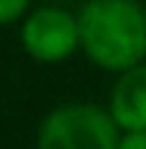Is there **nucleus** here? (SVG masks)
<instances>
[{"instance_id": "nucleus-3", "label": "nucleus", "mask_w": 146, "mask_h": 149, "mask_svg": "<svg viewBox=\"0 0 146 149\" xmlns=\"http://www.w3.org/2000/svg\"><path fill=\"white\" fill-rule=\"evenodd\" d=\"M22 46L34 61L40 64H58L70 58L79 43V18L70 15L61 6H43L31 12L22 24Z\"/></svg>"}, {"instance_id": "nucleus-5", "label": "nucleus", "mask_w": 146, "mask_h": 149, "mask_svg": "<svg viewBox=\"0 0 146 149\" xmlns=\"http://www.w3.org/2000/svg\"><path fill=\"white\" fill-rule=\"evenodd\" d=\"M31 0H0V24H12L24 15Z\"/></svg>"}, {"instance_id": "nucleus-6", "label": "nucleus", "mask_w": 146, "mask_h": 149, "mask_svg": "<svg viewBox=\"0 0 146 149\" xmlns=\"http://www.w3.org/2000/svg\"><path fill=\"white\" fill-rule=\"evenodd\" d=\"M119 149H146V131H125Z\"/></svg>"}, {"instance_id": "nucleus-1", "label": "nucleus", "mask_w": 146, "mask_h": 149, "mask_svg": "<svg viewBox=\"0 0 146 149\" xmlns=\"http://www.w3.org/2000/svg\"><path fill=\"white\" fill-rule=\"evenodd\" d=\"M82 52L104 70H131L146 58V9L137 0H88L79 9Z\"/></svg>"}, {"instance_id": "nucleus-4", "label": "nucleus", "mask_w": 146, "mask_h": 149, "mask_svg": "<svg viewBox=\"0 0 146 149\" xmlns=\"http://www.w3.org/2000/svg\"><path fill=\"white\" fill-rule=\"evenodd\" d=\"M107 110L122 131H146V61L119 73Z\"/></svg>"}, {"instance_id": "nucleus-2", "label": "nucleus", "mask_w": 146, "mask_h": 149, "mask_svg": "<svg viewBox=\"0 0 146 149\" xmlns=\"http://www.w3.org/2000/svg\"><path fill=\"white\" fill-rule=\"evenodd\" d=\"M122 128L97 104H61L40 122L37 149H119Z\"/></svg>"}]
</instances>
